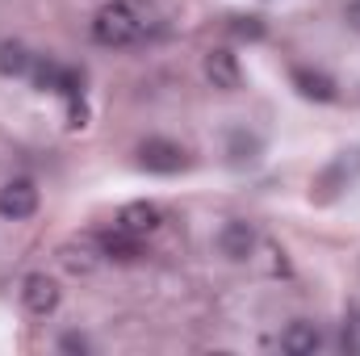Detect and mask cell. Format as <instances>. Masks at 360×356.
I'll use <instances>...</instances> for the list:
<instances>
[{
    "mask_svg": "<svg viewBox=\"0 0 360 356\" xmlns=\"http://www.w3.org/2000/svg\"><path fill=\"white\" fill-rule=\"evenodd\" d=\"M151 8H155L151 0H109V4H101L89 25L92 42L105 46V51H122V46L143 42L147 30H151Z\"/></svg>",
    "mask_w": 360,
    "mask_h": 356,
    "instance_id": "obj_1",
    "label": "cell"
},
{
    "mask_svg": "<svg viewBox=\"0 0 360 356\" xmlns=\"http://www.w3.org/2000/svg\"><path fill=\"white\" fill-rule=\"evenodd\" d=\"M134 160H139L143 172H155V177H176V172L188 168V151L180 143H172V139H147V143H139Z\"/></svg>",
    "mask_w": 360,
    "mask_h": 356,
    "instance_id": "obj_2",
    "label": "cell"
},
{
    "mask_svg": "<svg viewBox=\"0 0 360 356\" xmlns=\"http://www.w3.org/2000/svg\"><path fill=\"white\" fill-rule=\"evenodd\" d=\"M38 201H42V193H38V184L30 177H13L0 184V218L4 222H25V218H34L38 214Z\"/></svg>",
    "mask_w": 360,
    "mask_h": 356,
    "instance_id": "obj_3",
    "label": "cell"
},
{
    "mask_svg": "<svg viewBox=\"0 0 360 356\" xmlns=\"http://www.w3.org/2000/svg\"><path fill=\"white\" fill-rule=\"evenodd\" d=\"M59 302H63V289H59L55 276L30 272V276L21 281V306H25L34 319H51V314L59 310Z\"/></svg>",
    "mask_w": 360,
    "mask_h": 356,
    "instance_id": "obj_4",
    "label": "cell"
},
{
    "mask_svg": "<svg viewBox=\"0 0 360 356\" xmlns=\"http://www.w3.org/2000/svg\"><path fill=\"white\" fill-rule=\"evenodd\" d=\"M256 248H260V231H256L248 218H231V222H222V231H218V252H222L231 265L252 260Z\"/></svg>",
    "mask_w": 360,
    "mask_h": 356,
    "instance_id": "obj_5",
    "label": "cell"
},
{
    "mask_svg": "<svg viewBox=\"0 0 360 356\" xmlns=\"http://www.w3.org/2000/svg\"><path fill=\"white\" fill-rule=\"evenodd\" d=\"M201 72L214 89L222 92H239L243 89V68H239V55L231 46H210L205 59H201Z\"/></svg>",
    "mask_w": 360,
    "mask_h": 356,
    "instance_id": "obj_6",
    "label": "cell"
},
{
    "mask_svg": "<svg viewBox=\"0 0 360 356\" xmlns=\"http://www.w3.org/2000/svg\"><path fill=\"white\" fill-rule=\"evenodd\" d=\"M92 235H96L101 256H105V260H113V265H134V260L143 256V239H139V235H130V231H122L117 222H113V227H105V231H92Z\"/></svg>",
    "mask_w": 360,
    "mask_h": 356,
    "instance_id": "obj_7",
    "label": "cell"
},
{
    "mask_svg": "<svg viewBox=\"0 0 360 356\" xmlns=\"http://www.w3.org/2000/svg\"><path fill=\"white\" fill-rule=\"evenodd\" d=\"M122 231H130V235H139V239H147V235H155L160 227H164V210L155 205V201H126L122 210H117V218H113Z\"/></svg>",
    "mask_w": 360,
    "mask_h": 356,
    "instance_id": "obj_8",
    "label": "cell"
},
{
    "mask_svg": "<svg viewBox=\"0 0 360 356\" xmlns=\"http://www.w3.org/2000/svg\"><path fill=\"white\" fill-rule=\"evenodd\" d=\"M289 80H293V89H297V96H306V101H314V105H331L335 96H340V89H335V80L327 76V72H319V68H293L289 72Z\"/></svg>",
    "mask_w": 360,
    "mask_h": 356,
    "instance_id": "obj_9",
    "label": "cell"
},
{
    "mask_svg": "<svg viewBox=\"0 0 360 356\" xmlns=\"http://www.w3.org/2000/svg\"><path fill=\"white\" fill-rule=\"evenodd\" d=\"M59 260H63V268H68L72 276H89V272H96V268L105 265V256H101V248H96V235H80V239L63 243Z\"/></svg>",
    "mask_w": 360,
    "mask_h": 356,
    "instance_id": "obj_10",
    "label": "cell"
},
{
    "mask_svg": "<svg viewBox=\"0 0 360 356\" xmlns=\"http://www.w3.org/2000/svg\"><path fill=\"white\" fill-rule=\"evenodd\" d=\"M319 348H323V327L310 319H293L281 331V352L285 356H314Z\"/></svg>",
    "mask_w": 360,
    "mask_h": 356,
    "instance_id": "obj_11",
    "label": "cell"
},
{
    "mask_svg": "<svg viewBox=\"0 0 360 356\" xmlns=\"http://www.w3.org/2000/svg\"><path fill=\"white\" fill-rule=\"evenodd\" d=\"M30 68H34V51L17 38H4L0 42V76L17 80V76H30Z\"/></svg>",
    "mask_w": 360,
    "mask_h": 356,
    "instance_id": "obj_12",
    "label": "cell"
},
{
    "mask_svg": "<svg viewBox=\"0 0 360 356\" xmlns=\"http://www.w3.org/2000/svg\"><path fill=\"white\" fill-rule=\"evenodd\" d=\"M260 151H264V143H260L256 134H248V130H235V134H231V143H226V155H231V164H235V168L256 164V160H260Z\"/></svg>",
    "mask_w": 360,
    "mask_h": 356,
    "instance_id": "obj_13",
    "label": "cell"
},
{
    "mask_svg": "<svg viewBox=\"0 0 360 356\" xmlns=\"http://www.w3.org/2000/svg\"><path fill=\"white\" fill-rule=\"evenodd\" d=\"M226 30H231V38H239V42H260V38H264V17L239 13V17L226 21Z\"/></svg>",
    "mask_w": 360,
    "mask_h": 356,
    "instance_id": "obj_14",
    "label": "cell"
},
{
    "mask_svg": "<svg viewBox=\"0 0 360 356\" xmlns=\"http://www.w3.org/2000/svg\"><path fill=\"white\" fill-rule=\"evenodd\" d=\"M314 189H319V193H314L319 201H327V197H335L340 189H348V160H340V164H331V168H327L323 177L314 180Z\"/></svg>",
    "mask_w": 360,
    "mask_h": 356,
    "instance_id": "obj_15",
    "label": "cell"
},
{
    "mask_svg": "<svg viewBox=\"0 0 360 356\" xmlns=\"http://www.w3.org/2000/svg\"><path fill=\"white\" fill-rule=\"evenodd\" d=\"M59 352H92V344H89V336L68 331V336H59Z\"/></svg>",
    "mask_w": 360,
    "mask_h": 356,
    "instance_id": "obj_16",
    "label": "cell"
},
{
    "mask_svg": "<svg viewBox=\"0 0 360 356\" xmlns=\"http://www.w3.org/2000/svg\"><path fill=\"white\" fill-rule=\"evenodd\" d=\"M344 21H348V30L360 34V0H344Z\"/></svg>",
    "mask_w": 360,
    "mask_h": 356,
    "instance_id": "obj_17",
    "label": "cell"
},
{
    "mask_svg": "<svg viewBox=\"0 0 360 356\" xmlns=\"http://www.w3.org/2000/svg\"><path fill=\"white\" fill-rule=\"evenodd\" d=\"M340 348H344V352H360V336H356V331H344Z\"/></svg>",
    "mask_w": 360,
    "mask_h": 356,
    "instance_id": "obj_18",
    "label": "cell"
},
{
    "mask_svg": "<svg viewBox=\"0 0 360 356\" xmlns=\"http://www.w3.org/2000/svg\"><path fill=\"white\" fill-rule=\"evenodd\" d=\"M356 327H360V314H356Z\"/></svg>",
    "mask_w": 360,
    "mask_h": 356,
    "instance_id": "obj_19",
    "label": "cell"
},
{
    "mask_svg": "<svg viewBox=\"0 0 360 356\" xmlns=\"http://www.w3.org/2000/svg\"><path fill=\"white\" fill-rule=\"evenodd\" d=\"M356 168H360V160H356Z\"/></svg>",
    "mask_w": 360,
    "mask_h": 356,
    "instance_id": "obj_20",
    "label": "cell"
}]
</instances>
